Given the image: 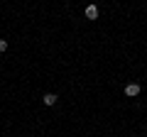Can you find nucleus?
<instances>
[{"instance_id":"2","label":"nucleus","mask_w":147,"mask_h":137,"mask_svg":"<svg viewBox=\"0 0 147 137\" xmlns=\"http://www.w3.org/2000/svg\"><path fill=\"white\" fill-rule=\"evenodd\" d=\"M140 83H127L125 86V95H127V98H135V95H140Z\"/></svg>"},{"instance_id":"1","label":"nucleus","mask_w":147,"mask_h":137,"mask_svg":"<svg viewBox=\"0 0 147 137\" xmlns=\"http://www.w3.org/2000/svg\"><path fill=\"white\" fill-rule=\"evenodd\" d=\"M86 17H88V20H98V15H100V10H98V5H93V3H91V5H86Z\"/></svg>"},{"instance_id":"3","label":"nucleus","mask_w":147,"mask_h":137,"mask_svg":"<svg viewBox=\"0 0 147 137\" xmlns=\"http://www.w3.org/2000/svg\"><path fill=\"white\" fill-rule=\"evenodd\" d=\"M57 95H54V93H44L42 95V103H44V105H47V108H52V105H57Z\"/></svg>"},{"instance_id":"4","label":"nucleus","mask_w":147,"mask_h":137,"mask_svg":"<svg viewBox=\"0 0 147 137\" xmlns=\"http://www.w3.org/2000/svg\"><path fill=\"white\" fill-rule=\"evenodd\" d=\"M0 52H7V42L5 39H0Z\"/></svg>"}]
</instances>
